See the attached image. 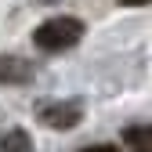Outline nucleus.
I'll return each instance as SVG.
<instances>
[{
    "label": "nucleus",
    "instance_id": "1",
    "mask_svg": "<svg viewBox=\"0 0 152 152\" xmlns=\"http://www.w3.org/2000/svg\"><path fill=\"white\" fill-rule=\"evenodd\" d=\"M80 36H83V26L76 22V18H69V15H54V18H47V22L36 26L33 40H36V47H40V51L58 54V51L76 47V44H80Z\"/></svg>",
    "mask_w": 152,
    "mask_h": 152
},
{
    "label": "nucleus",
    "instance_id": "2",
    "mask_svg": "<svg viewBox=\"0 0 152 152\" xmlns=\"http://www.w3.org/2000/svg\"><path fill=\"white\" fill-rule=\"evenodd\" d=\"M83 120V105L80 102H54L40 109V123L51 130H72L76 123Z\"/></svg>",
    "mask_w": 152,
    "mask_h": 152
},
{
    "label": "nucleus",
    "instance_id": "3",
    "mask_svg": "<svg viewBox=\"0 0 152 152\" xmlns=\"http://www.w3.org/2000/svg\"><path fill=\"white\" fill-rule=\"evenodd\" d=\"M33 65L18 54H0V83H29Z\"/></svg>",
    "mask_w": 152,
    "mask_h": 152
},
{
    "label": "nucleus",
    "instance_id": "4",
    "mask_svg": "<svg viewBox=\"0 0 152 152\" xmlns=\"http://www.w3.org/2000/svg\"><path fill=\"white\" fill-rule=\"evenodd\" d=\"M0 148H4V152H33V141H29L26 130H11V134H4Z\"/></svg>",
    "mask_w": 152,
    "mask_h": 152
},
{
    "label": "nucleus",
    "instance_id": "5",
    "mask_svg": "<svg viewBox=\"0 0 152 152\" xmlns=\"http://www.w3.org/2000/svg\"><path fill=\"white\" fill-rule=\"evenodd\" d=\"M127 145H134L138 152H152V134L141 130V127H134V130H127Z\"/></svg>",
    "mask_w": 152,
    "mask_h": 152
},
{
    "label": "nucleus",
    "instance_id": "6",
    "mask_svg": "<svg viewBox=\"0 0 152 152\" xmlns=\"http://www.w3.org/2000/svg\"><path fill=\"white\" fill-rule=\"evenodd\" d=\"M80 152H116L112 145H91V148H80Z\"/></svg>",
    "mask_w": 152,
    "mask_h": 152
},
{
    "label": "nucleus",
    "instance_id": "7",
    "mask_svg": "<svg viewBox=\"0 0 152 152\" xmlns=\"http://www.w3.org/2000/svg\"><path fill=\"white\" fill-rule=\"evenodd\" d=\"M120 4H130V7H138V4H148V0H120Z\"/></svg>",
    "mask_w": 152,
    "mask_h": 152
}]
</instances>
